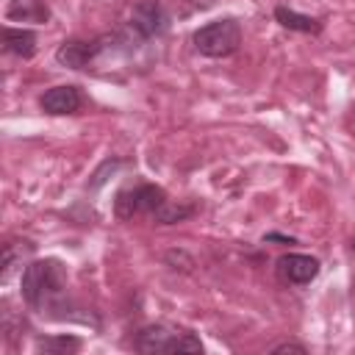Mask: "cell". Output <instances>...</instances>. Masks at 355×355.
<instances>
[{
    "label": "cell",
    "mask_w": 355,
    "mask_h": 355,
    "mask_svg": "<svg viewBox=\"0 0 355 355\" xmlns=\"http://www.w3.org/2000/svg\"><path fill=\"white\" fill-rule=\"evenodd\" d=\"M19 294L25 305L36 313H47L55 319L53 311H64L69 300V283H67V269L58 258H39L31 261L22 269L19 277Z\"/></svg>",
    "instance_id": "1"
},
{
    "label": "cell",
    "mask_w": 355,
    "mask_h": 355,
    "mask_svg": "<svg viewBox=\"0 0 355 355\" xmlns=\"http://www.w3.org/2000/svg\"><path fill=\"white\" fill-rule=\"evenodd\" d=\"M194 50L205 58H227L241 47V25L233 17L211 19L191 33Z\"/></svg>",
    "instance_id": "2"
},
{
    "label": "cell",
    "mask_w": 355,
    "mask_h": 355,
    "mask_svg": "<svg viewBox=\"0 0 355 355\" xmlns=\"http://www.w3.org/2000/svg\"><path fill=\"white\" fill-rule=\"evenodd\" d=\"M133 349L153 355V352H202V341L180 327H169V324H147L136 333L133 338Z\"/></svg>",
    "instance_id": "3"
},
{
    "label": "cell",
    "mask_w": 355,
    "mask_h": 355,
    "mask_svg": "<svg viewBox=\"0 0 355 355\" xmlns=\"http://www.w3.org/2000/svg\"><path fill=\"white\" fill-rule=\"evenodd\" d=\"M114 44H125L130 50L125 33H103V36H94V39H67V42L58 44L55 61L67 69H86L94 58H100Z\"/></svg>",
    "instance_id": "4"
},
{
    "label": "cell",
    "mask_w": 355,
    "mask_h": 355,
    "mask_svg": "<svg viewBox=\"0 0 355 355\" xmlns=\"http://www.w3.org/2000/svg\"><path fill=\"white\" fill-rule=\"evenodd\" d=\"M166 200H169V197H166V191H164L161 186L139 180V183L125 186V189L116 191V197H114V216H116L119 222H130V219H136V216H150V214H153L158 205H164Z\"/></svg>",
    "instance_id": "5"
},
{
    "label": "cell",
    "mask_w": 355,
    "mask_h": 355,
    "mask_svg": "<svg viewBox=\"0 0 355 355\" xmlns=\"http://www.w3.org/2000/svg\"><path fill=\"white\" fill-rule=\"evenodd\" d=\"M166 28H169V14H166L164 3H161V0H141V3H136L133 11H130L125 36H128L130 44L136 47L139 42H147V39L161 36Z\"/></svg>",
    "instance_id": "6"
},
{
    "label": "cell",
    "mask_w": 355,
    "mask_h": 355,
    "mask_svg": "<svg viewBox=\"0 0 355 355\" xmlns=\"http://www.w3.org/2000/svg\"><path fill=\"white\" fill-rule=\"evenodd\" d=\"M275 269H277V277L283 283H288V286H308L311 280L319 277L322 263H319V258L305 255V252H286V255L277 258Z\"/></svg>",
    "instance_id": "7"
},
{
    "label": "cell",
    "mask_w": 355,
    "mask_h": 355,
    "mask_svg": "<svg viewBox=\"0 0 355 355\" xmlns=\"http://www.w3.org/2000/svg\"><path fill=\"white\" fill-rule=\"evenodd\" d=\"M39 108L50 116H67V114H78L83 108V94L78 86L72 83H58L44 89V94L39 97Z\"/></svg>",
    "instance_id": "8"
},
{
    "label": "cell",
    "mask_w": 355,
    "mask_h": 355,
    "mask_svg": "<svg viewBox=\"0 0 355 355\" xmlns=\"http://www.w3.org/2000/svg\"><path fill=\"white\" fill-rule=\"evenodd\" d=\"M53 17L47 0H8L6 22H28V25H47Z\"/></svg>",
    "instance_id": "9"
},
{
    "label": "cell",
    "mask_w": 355,
    "mask_h": 355,
    "mask_svg": "<svg viewBox=\"0 0 355 355\" xmlns=\"http://www.w3.org/2000/svg\"><path fill=\"white\" fill-rule=\"evenodd\" d=\"M36 44H39L36 31H31V28H14V25H6L3 28V53L28 61V58L36 55Z\"/></svg>",
    "instance_id": "10"
},
{
    "label": "cell",
    "mask_w": 355,
    "mask_h": 355,
    "mask_svg": "<svg viewBox=\"0 0 355 355\" xmlns=\"http://www.w3.org/2000/svg\"><path fill=\"white\" fill-rule=\"evenodd\" d=\"M275 22L286 31H294V33H308V36H319L324 22L319 17H311V14H300L288 6H275Z\"/></svg>",
    "instance_id": "11"
},
{
    "label": "cell",
    "mask_w": 355,
    "mask_h": 355,
    "mask_svg": "<svg viewBox=\"0 0 355 355\" xmlns=\"http://www.w3.org/2000/svg\"><path fill=\"white\" fill-rule=\"evenodd\" d=\"M33 252V241H28V239H11V241H6L3 244V261H0V280L6 283L8 277H11V272L17 269V266H22V258H28Z\"/></svg>",
    "instance_id": "12"
},
{
    "label": "cell",
    "mask_w": 355,
    "mask_h": 355,
    "mask_svg": "<svg viewBox=\"0 0 355 355\" xmlns=\"http://www.w3.org/2000/svg\"><path fill=\"white\" fill-rule=\"evenodd\" d=\"M194 214H197V205H194V202H175V200H166L164 205H158V208L150 214V219H153L155 225H180V222L191 219Z\"/></svg>",
    "instance_id": "13"
},
{
    "label": "cell",
    "mask_w": 355,
    "mask_h": 355,
    "mask_svg": "<svg viewBox=\"0 0 355 355\" xmlns=\"http://www.w3.org/2000/svg\"><path fill=\"white\" fill-rule=\"evenodd\" d=\"M83 347L80 336L72 333H58V336H39L36 338V352H47V355H72Z\"/></svg>",
    "instance_id": "14"
},
{
    "label": "cell",
    "mask_w": 355,
    "mask_h": 355,
    "mask_svg": "<svg viewBox=\"0 0 355 355\" xmlns=\"http://www.w3.org/2000/svg\"><path fill=\"white\" fill-rule=\"evenodd\" d=\"M286 352L305 355V352H308V347H305V344H297V341H283V344H275V347H272V355H286Z\"/></svg>",
    "instance_id": "15"
},
{
    "label": "cell",
    "mask_w": 355,
    "mask_h": 355,
    "mask_svg": "<svg viewBox=\"0 0 355 355\" xmlns=\"http://www.w3.org/2000/svg\"><path fill=\"white\" fill-rule=\"evenodd\" d=\"M266 241H280V244H297V241H294L291 236H283V233H266V236H263V244H266Z\"/></svg>",
    "instance_id": "16"
},
{
    "label": "cell",
    "mask_w": 355,
    "mask_h": 355,
    "mask_svg": "<svg viewBox=\"0 0 355 355\" xmlns=\"http://www.w3.org/2000/svg\"><path fill=\"white\" fill-rule=\"evenodd\" d=\"M352 250H355V239H352Z\"/></svg>",
    "instance_id": "17"
},
{
    "label": "cell",
    "mask_w": 355,
    "mask_h": 355,
    "mask_svg": "<svg viewBox=\"0 0 355 355\" xmlns=\"http://www.w3.org/2000/svg\"><path fill=\"white\" fill-rule=\"evenodd\" d=\"M352 116H355V108H352Z\"/></svg>",
    "instance_id": "18"
}]
</instances>
